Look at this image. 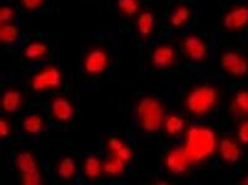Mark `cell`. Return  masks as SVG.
Wrapping results in <instances>:
<instances>
[{
	"instance_id": "8",
	"label": "cell",
	"mask_w": 248,
	"mask_h": 185,
	"mask_svg": "<svg viewBox=\"0 0 248 185\" xmlns=\"http://www.w3.org/2000/svg\"><path fill=\"white\" fill-rule=\"evenodd\" d=\"M248 24V7L240 6L232 9L224 17L223 25L230 31H236Z\"/></svg>"
},
{
	"instance_id": "3",
	"label": "cell",
	"mask_w": 248,
	"mask_h": 185,
	"mask_svg": "<svg viewBox=\"0 0 248 185\" xmlns=\"http://www.w3.org/2000/svg\"><path fill=\"white\" fill-rule=\"evenodd\" d=\"M217 99V92L210 85L196 87L187 97V108L196 114H202L210 111Z\"/></svg>"
},
{
	"instance_id": "21",
	"label": "cell",
	"mask_w": 248,
	"mask_h": 185,
	"mask_svg": "<svg viewBox=\"0 0 248 185\" xmlns=\"http://www.w3.org/2000/svg\"><path fill=\"white\" fill-rule=\"evenodd\" d=\"M102 166L100 162L96 157H90L87 158L85 164V173L89 178L94 179L98 178L101 173Z\"/></svg>"
},
{
	"instance_id": "13",
	"label": "cell",
	"mask_w": 248,
	"mask_h": 185,
	"mask_svg": "<svg viewBox=\"0 0 248 185\" xmlns=\"http://www.w3.org/2000/svg\"><path fill=\"white\" fill-rule=\"evenodd\" d=\"M22 94L20 93L18 90L10 88L4 92L2 96V106L5 112L8 113L17 112L22 105Z\"/></svg>"
},
{
	"instance_id": "16",
	"label": "cell",
	"mask_w": 248,
	"mask_h": 185,
	"mask_svg": "<svg viewBox=\"0 0 248 185\" xmlns=\"http://www.w3.org/2000/svg\"><path fill=\"white\" fill-rule=\"evenodd\" d=\"M16 166L22 174L38 171L36 162L31 154L28 153H21L16 159Z\"/></svg>"
},
{
	"instance_id": "6",
	"label": "cell",
	"mask_w": 248,
	"mask_h": 185,
	"mask_svg": "<svg viewBox=\"0 0 248 185\" xmlns=\"http://www.w3.org/2000/svg\"><path fill=\"white\" fill-rule=\"evenodd\" d=\"M108 63V54L103 49L97 47L87 53L85 57L83 67L85 72L90 75H99L106 71Z\"/></svg>"
},
{
	"instance_id": "20",
	"label": "cell",
	"mask_w": 248,
	"mask_h": 185,
	"mask_svg": "<svg viewBox=\"0 0 248 185\" xmlns=\"http://www.w3.org/2000/svg\"><path fill=\"white\" fill-rule=\"evenodd\" d=\"M117 6L124 16L131 17L139 12L140 2L139 0H117Z\"/></svg>"
},
{
	"instance_id": "14",
	"label": "cell",
	"mask_w": 248,
	"mask_h": 185,
	"mask_svg": "<svg viewBox=\"0 0 248 185\" xmlns=\"http://www.w3.org/2000/svg\"><path fill=\"white\" fill-rule=\"evenodd\" d=\"M155 14L151 12H144L139 14L137 20V30L141 37H148L155 25Z\"/></svg>"
},
{
	"instance_id": "12",
	"label": "cell",
	"mask_w": 248,
	"mask_h": 185,
	"mask_svg": "<svg viewBox=\"0 0 248 185\" xmlns=\"http://www.w3.org/2000/svg\"><path fill=\"white\" fill-rule=\"evenodd\" d=\"M220 155L222 159L229 163H235L241 157V151L237 144L229 139H224L220 142Z\"/></svg>"
},
{
	"instance_id": "19",
	"label": "cell",
	"mask_w": 248,
	"mask_h": 185,
	"mask_svg": "<svg viewBox=\"0 0 248 185\" xmlns=\"http://www.w3.org/2000/svg\"><path fill=\"white\" fill-rule=\"evenodd\" d=\"M19 35V30L13 25H4L0 29V42L5 44L14 43Z\"/></svg>"
},
{
	"instance_id": "29",
	"label": "cell",
	"mask_w": 248,
	"mask_h": 185,
	"mask_svg": "<svg viewBox=\"0 0 248 185\" xmlns=\"http://www.w3.org/2000/svg\"><path fill=\"white\" fill-rule=\"evenodd\" d=\"M237 137L242 143L248 144V121L243 123L237 130Z\"/></svg>"
},
{
	"instance_id": "24",
	"label": "cell",
	"mask_w": 248,
	"mask_h": 185,
	"mask_svg": "<svg viewBox=\"0 0 248 185\" xmlns=\"http://www.w3.org/2000/svg\"><path fill=\"white\" fill-rule=\"evenodd\" d=\"M233 107L240 113L248 114V91H241L236 94Z\"/></svg>"
},
{
	"instance_id": "7",
	"label": "cell",
	"mask_w": 248,
	"mask_h": 185,
	"mask_svg": "<svg viewBox=\"0 0 248 185\" xmlns=\"http://www.w3.org/2000/svg\"><path fill=\"white\" fill-rule=\"evenodd\" d=\"M208 46L203 40L196 35H189L185 38L182 44V51L184 56L192 61L199 62L208 55Z\"/></svg>"
},
{
	"instance_id": "27",
	"label": "cell",
	"mask_w": 248,
	"mask_h": 185,
	"mask_svg": "<svg viewBox=\"0 0 248 185\" xmlns=\"http://www.w3.org/2000/svg\"><path fill=\"white\" fill-rule=\"evenodd\" d=\"M23 182L25 185H38L41 182V176L38 171L22 174Z\"/></svg>"
},
{
	"instance_id": "25",
	"label": "cell",
	"mask_w": 248,
	"mask_h": 185,
	"mask_svg": "<svg viewBox=\"0 0 248 185\" xmlns=\"http://www.w3.org/2000/svg\"><path fill=\"white\" fill-rule=\"evenodd\" d=\"M124 161L119 157L112 158L105 165V171L112 175H118L124 171Z\"/></svg>"
},
{
	"instance_id": "28",
	"label": "cell",
	"mask_w": 248,
	"mask_h": 185,
	"mask_svg": "<svg viewBox=\"0 0 248 185\" xmlns=\"http://www.w3.org/2000/svg\"><path fill=\"white\" fill-rule=\"evenodd\" d=\"M14 15V10L13 8L9 7V6H4V7L1 8L0 10V21H1V24L6 23V22H9L12 18H13Z\"/></svg>"
},
{
	"instance_id": "26",
	"label": "cell",
	"mask_w": 248,
	"mask_h": 185,
	"mask_svg": "<svg viewBox=\"0 0 248 185\" xmlns=\"http://www.w3.org/2000/svg\"><path fill=\"white\" fill-rule=\"evenodd\" d=\"M45 0H21L22 6L28 11H35L43 5Z\"/></svg>"
},
{
	"instance_id": "23",
	"label": "cell",
	"mask_w": 248,
	"mask_h": 185,
	"mask_svg": "<svg viewBox=\"0 0 248 185\" xmlns=\"http://www.w3.org/2000/svg\"><path fill=\"white\" fill-rule=\"evenodd\" d=\"M166 130L171 136L178 134L184 128V120L178 116H170L166 121Z\"/></svg>"
},
{
	"instance_id": "22",
	"label": "cell",
	"mask_w": 248,
	"mask_h": 185,
	"mask_svg": "<svg viewBox=\"0 0 248 185\" xmlns=\"http://www.w3.org/2000/svg\"><path fill=\"white\" fill-rule=\"evenodd\" d=\"M75 170V162L72 158L67 157V158H63L60 163L58 173H59L61 178L68 180L74 176Z\"/></svg>"
},
{
	"instance_id": "1",
	"label": "cell",
	"mask_w": 248,
	"mask_h": 185,
	"mask_svg": "<svg viewBox=\"0 0 248 185\" xmlns=\"http://www.w3.org/2000/svg\"><path fill=\"white\" fill-rule=\"evenodd\" d=\"M216 146V135L209 128L196 127L187 133L185 151L189 160L200 162L213 153Z\"/></svg>"
},
{
	"instance_id": "9",
	"label": "cell",
	"mask_w": 248,
	"mask_h": 185,
	"mask_svg": "<svg viewBox=\"0 0 248 185\" xmlns=\"http://www.w3.org/2000/svg\"><path fill=\"white\" fill-rule=\"evenodd\" d=\"M189 161L185 149H173L167 158V166L170 171L175 174H180L186 171Z\"/></svg>"
},
{
	"instance_id": "30",
	"label": "cell",
	"mask_w": 248,
	"mask_h": 185,
	"mask_svg": "<svg viewBox=\"0 0 248 185\" xmlns=\"http://www.w3.org/2000/svg\"><path fill=\"white\" fill-rule=\"evenodd\" d=\"M115 154H116L117 157L123 160L124 162L128 161V160L131 159V157H132V152H131V149L125 146H123L122 149H119V151L115 153Z\"/></svg>"
},
{
	"instance_id": "5",
	"label": "cell",
	"mask_w": 248,
	"mask_h": 185,
	"mask_svg": "<svg viewBox=\"0 0 248 185\" xmlns=\"http://www.w3.org/2000/svg\"><path fill=\"white\" fill-rule=\"evenodd\" d=\"M62 73L59 69L55 67H49L33 77L31 87L37 92L57 88L62 83Z\"/></svg>"
},
{
	"instance_id": "32",
	"label": "cell",
	"mask_w": 248,
	"mask_h": 185,
	"mask_svg": "<svg viewBox=\"0 0 248 185\" xmlns=\"http://www.w3.org/2000/svg\"><path fill=\"white\" fill-rule=\"evenodd\" d=\"M10 131H11V129H10V127H9L7 121L1 120L0 121V136L1 137H7Z\"/></svg>"
},
{
	"instance_id": "33",
	"label": "cell",
	"mask_w": 248,
	"mask_h": 185,
	"mask_svg": "<svg viewBox=\"0 0 248 185\" xmlns=\"http://www.w3.org/2000/svg\"><path fill=\"white\" fill-rule=\"evenodd\" d=\"M244 184H245V185H248V176L246 178H245V181H244Z\"/></svg>"
},
{
	"instance_id": "15",
	"label": "cell",
	"mask_w": 248,
	"mask_h": 185,
	"mask_svg": "<svg viewBox=\"0 0 248 185\" xmlns=\"http://www.w3.org/2000/svg\"><path fill=\"white\" fill-rule=\"evenodd\" d=\"M48 51V47L43 42L29 43L25 49L24 55L28 59H38L45 57Z\"/></svg>"
},
{
	"instance_id": "10",
	"label": "cell",
	"mask_w": 248,
	"mask_h": 185,
	"mask_svg": "<svg viewBox=\"0 0 248 185\" xmlns=\"http://www.w3.org/2000/svg\"><path fill=\"white\" fill-rule=\"evenodd\" d=\"M174 57L173 49L168 45H163L154 51L151 61L156 68H167L173 63Z\"/></svg>"
},
{
	"instance_id": "17",
	"label": "cell",
	"mask_w": 248,
	"mask_h": 185,
	"mask_svg": "<svg viewBox=\"0 0 248 185\" xmlns=\"http://www.w3.org/2000/svg\"><path fill=\"white\" fill-rule=\"evenodd\" d=\"M190 14V9L187 6H179L171 13L170 22L174 27H180L189 19Z\"/></svg>"
},
{
	"instance_id": "18",
	"label": "cell",
	"mask_w": 248,
	"mask_h": 185,
	"mask_svg": "<svg viewBox=\"0 0 248 185\" xmlns=\"http://www.w3.org/2000/svg\"><path fill=\"white\" fill-rule=\"evenodd\" d=\"M22 128L26 133L29 134L38 135L42 132L43 128V121L38 115H31L23 121Z\"/></svg>"
},
{
	"instance_id": "4",
	"label": "cell",
	"mask_w": 248,
	"mask_h": 185,
	"mask_svg": "<svg viewBox=\"0 0 248 185\" xmlns=\"http://www.w3.org/2000/svg\"><path fill=\"white\" fill-rule=\"evenodd\" d=\"M219 65L224 72L234 77H242L248 73V60L235 52H225L219 59Z\"/></svg>"
},
{
	"instance_id": "31",
	"label": "cell",
	"mask_w": 248,
	"mask_h": 185,
	"mask_svg": "<svg viewBox=\"0 0 248 185\" xmlns=\"http://www.w3.org/2000/svg\"><path fill=\"white\" fill-rule=\"evenodd\" d=\"M124 146L123 142L117 138L110 139L108 141V147L115 153H117L119 149H122Z\"/></svg>"
},
{
	"instance_id": "2",
	"label": "cell",
	"mask_w": 248,
	"mask_h": 185,
	"mask_svg": "<svg viewBox=\"0 0 248 185\" xmlns=\"http://www.w3.org/2000/svg\"><path fill=\"white\" fill-rule=\"evenodd\" d=\"M138 117L140 126L145 131L156 132L161 128L163 108L161 104L153 98H145L139 102Z\"/></svg>"
},
{
	"instance_id": "11",
	"label": "cell",
	"mask_w": 248,
	"mask_h": 185,
	"mask_svg": "<svg viewBox=\"0 0 248 185\" xmlns=\"http://www.w3.org/2000/svg\"><path fill=\"white\" fill-rule=\"evenodd\" d=\"M52 112L55 118L62 122H69L74 117V108L70 101L63 98L54 99Z\"/></svg>"
}]
</instances>
